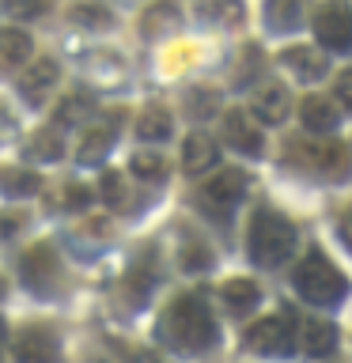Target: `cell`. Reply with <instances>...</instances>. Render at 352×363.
Segmentation results:
<instances>
[{
  "label": "cell",
  "instance_id": "cell-22",
  "mask_svg": "<svg viewBox=\"0 0 352 363\" xmlns=\"http://www.w3.org/2000/svg\"><path fill=\"white\" fill-rule=\"evenodd\" d=\"M307 19V0H265V23L273 30H295Z\"/></svg>",
  "mask_w": 352,
  "mask_h": 363
},
{
  "label": "cell",
  "instance_id": "cell-23",
  "mask_svg": "<svg viewBox=\"0 0 352 363\" xmlns=\"http://www.w3.org/2000/svg\"><path fill=\"white\" fill-rule=\"evenodd\" d=\"M303 348H307V356H329L337 348V325L322 322V318H311L303 325Z\"/></svg>",
  "mask_w": 352,
  "mask_h": 363
},
{
  "label": "cell",
  "instance_id": "cell-33",
  "mask_svg": "<svg viewBox=\"0 0 352 363\" xmlns=\"http://www.w3.org/2000/svg\"><path fill=\"white\" fill-rule=\"evenodd\" d=\"M212 106H216V95H212L209 87H193L189 95H186V110L193 113V118H204Z\"/></svg>",
  "mask_w": 352,
  "mask_h": 363
},
{
  "label": "cell",
  "instance_id": "cell-25",
  "mask_svg": "<svg viewBox=\"0 0 352 363\" xmlns=\"http://www.w3.org/2000/svg\"><path fill=\"white\" fill-rule=\"evenodd\" d=\"M27 155L31 159H42V163H57V159L65 155V136H61V129H38L27 140Z\"/></svg>",
  "mask_w": 352,
  "mask_h": 363
},
{
  "label": "cell",
  "instance_id": "cell-24",
  "mask_svg": "<svg viewBox=\"0 0 352 363\" xmlns=\"http://www.w3.org/2000/svg\"><path fill=\"white\" fill-rule=\"evenodd\" d=\"M42 189V178L23 167H0V193L8 197H34Z\"/></svg>",
  "mask_w": 352,
  "mask_h": 363
},
{
  "label": "cell",
  "instance_id": "cell-8",
  "mask_svg": "<svg viewBox=\"0 0 352 363\" xmlns=\"http://www.w3.org/2000/svg\"><path fill=\"white\" fill-rule=\"evenodd\" d=\"M243 197H246V174L235 167L220 170V174L212 182H204V189H201V204L212 208V216H227Z\"/></svg>",
  "mask_w": 352,
  "mask_h": 363
},
{
  "label": "cell",
  "instance_id": "cell-19",
  "mask_svg": "<svg viewBox=\"0 0 352 363\" xmlns=\"http://www.w3.org/2000/svg\"><path fill=\"white\" fill-rule=\"evenodd\" d=\"M220 299H224V306L231 311L235 318L238 314H250L258 306V299H261V288L250 277H235V280H227L224 288H220Z\"/></svg>",
  "mask_w": 352,
  "mask_h": 363
},
{
  "label": "cell",
  "instance_id": "cell-21",
  "mask_svg": "<svg viewBox=\"0 0 352 363\" xmlns=\"http://www.w3.org/2000/svg\"><path fill=\"white\" fill-rule=\"evenodd\" d=\"M170 133H175V121H170L167 106H148L141 118H136V136H141L144 144H163V140H170Z\"/></svg>",
  "mask_w": 352,
  "mask_h": 363
},
{
  "label": "cell",
  "instance_id": "cell-31",
  "mask_svg": "<svg viewBox=\"0 0 352 363\" xmlns=\"http://www.w3.org/2000/svg\"><path fill=\"white\" fill-rule=\"evenodd\" d=\"M23 227H27V212L23 208H0V242H11Z\"/></svg>",
  "mask_w": 352,
  "mask_h": 363
},
{
  "label": "cell",
  "instance_id": "cell-32",
  "mask_svg": "<svg viewBox=\"0 0 352 363\" xmlns=\"http://www.w3.org/2000/svg\"><path fill=\"white\" fill-rule=\"evenodd\" d=\"M99 197L106 201V204H118L125 197V182H121L118 170H106V174L99 178Z\"/></svg>",
  "mask_w": 352,
  "mask_h": 363
},
{
  "label": "cell",
  "instance_id": "cell-35",
  "mask_svg": "<svg viewBox=\"0 0 352 363\" xmlns=\"http://www.w3.org/2000/svg\"><path fill=\"white\" fill-rule=\"evenodd\" d=\"M337 99H341V106H348L352 110V68H348V72H341L337 76Z\"/></svg>",
  "mask_w": 352,
  "mask_h": 363
},
{
  "label": "cell",
  "instance_id": "cell-12",
  "mask_svg": "<svg viewBox=\"0 0 352 363\" xmlns=\"http://www.w3.org/2000/svg\"><path fill=\"white\" fill-rule=\"evenodd\" d=\"M31 53H34V42H31L27 30L0 27V76H11V72H19V68H27Z\"/></svg>",
  "mask_w": 352,
  "mask_h": 363
},
{
  "label": "cell",
  "instance_id": "cell-18",
  "mask_svg": "<svg viewBox=\"0 0 352 363\" xmlns=\"http://www.w3.org/2000/svg\"><path fill=\"white\" fill-rule=\"evenodd\" d=\"M280 61L292 68L299 79H322L326 76V68H329V61H326V53L322 50H311V45H292V50H284L280 53Z\"/></svg>",
  "mask_w": 352,
  "mask_h": 363
},
{
  "label": "cell",
  "instance_id": "cell-28",
  "mask_svg": "<svg viewBox=\"0 0 352 363\" xmlns=\"http://www.w3.org/2000/svg\"><path fill=\"white\" fill-rule=\"evenodd\" d=\"M178 265L186 269V272H204L212 265V250L201 242V238H186L178 250Z\"/></svg>",
  "mask_w": 352,
  "mask_h": 363
},
{
  "label": "cell",
  "instance_id": "cell-36",
  "mask_svg": "<svg viewBox=\"0 0 352 363\" xmlns=\"http://www.w3.org/2000/svg\"><path fill=\"white\" fill-rule=\"evenodd\" d=\"M341 235H345V238H348V246H352V212L341 216Z\"/></svg>",
  "mask_w": 352,
  "mask_h": 363
},
{
  "label": "cell",
  "instance_id": "cell-2",
  "mask_svg": "<svg viewBox=\"0 0 352 363\" xmlns=\"http://www.w3.org/2000/svg\"><path fill=\"white\" fill-rule=\"evenodd\" d=\"M295 250V227L273 208H258L250 216V231H246V254L254 265L273 269L280 261H288Z\"/></svg>",
  "mask_w": 352,
  "mask_h": 363
},
{
  "label": "cell",
  "instance_id": "cell-30",
  "mask_svg": "<svg viewBox=\"0 0 352 363\" xmlns=\"http://www.w3.org/2000/svg\"><path fill=\"white\" fill-rule=\"evenodd\" d=\"M0 11L19 23H31V19H42L50 11V0H0Z\"/></svg>",
  "mask_w": 352,
  "mask_h": 363
},
{
  "label": "cell",
  "instance_id": "cell-5",
  "mask_svg": "<svg viewBox=\"0 0 352 363\" xmlns=\"http://www.w3.org/2000/svg\"><path fill=\"white\" fill-rule=\"evenodd\" d=\"M314 34L329 53L352 50V8L348 0H322L314 8Z\"/></svg>",
  "mask_w": 352,
  "mask_h": 363
},
{
  "label": "cell",
  "instance_id": "cell-10",
  "mask_svg": "<svg viewBox=\"0 0 352 363\" xmlns=\"http://www.w3.org/2000/svg\"><path fill=\"white\" fill-rule=\"evenodd\" d=\"M11 356H16V363H57L61 359V345H57L53 329L27 325V329H19L16 345H11Z\"/></svg>",
  "mask_w": 352,
  "mask_h": 363
},
{
  "label": "cell",
  "instance_id": "cell-13",
  "mask_svg": "<svg viewBox=\"0 0 352 363\" xmlns=\"http://www.w3.org/2000/svg\"><path fill=\"white\" fill-rule=\"evenodd\" d=\"M288 110H292V95L280 84L258 87L254 99H250V113H254L261 125H280L284 118H288Z\"/></svg>",
  "mask_w": 352,
  "mask_h": 363
},
{
  "label": "cell",
  "instance_id": "cell-7",
  "mask_svg": "<svg viewBox=\"0 0 352 363\" xmlns=\"http://www.w3.org/2000/svg\"><path fill=\"white\" fill-rule=\"evenodd\" d=\"M246 348L258 352V356H288L295 348V337H292V325L288 318L273 314V318H261L246 329Z\"/></svg>",
  "mask_w": 352,
  "mask_h": 363
},
{
  "label": "cell",
  "instance_id": "cell-37",
  "mask_svg": "<svg viewBox=\"0 0 352 363\" xmlns=\"http://www.w3.org/2000/svg\"><path fill=\"white\" fill-rule=\"evenodd\" d=\"M4 337H8V322L0 318V345H4Z\"/></svg>",
  "mask_w": 352,
  "mask_h": 363
},
{
  "label": "cell",
  "instance_id": "cell-20",
  "mask_svg": "<svg viewBox=\"0 0 352 363\" xmlns=\"http://www.w3.org/2000/svg\"><path fill=\"white\" fill-rule=\"evenodd\" d=\"M193 11L209 27H238L243 23V0H193Z\"/></svg>",
  "mask_w": 352,
  "mask_h": 363
},
{
  "label": "cell",
  "instance_id": "cell-26",
  "mask_svg": "<svg viewBox=\"0 0 352 363\" xmlns=\"http://www.w3.org/2000/svg\"><path fill=\"white\" fill-rule=\"evenodd\" d=\"M68 19H72L76 27H84V30H102V27H110V23H114V16L102 4H95V0L72 4V8H68Z\"/></svg>",
  "mask_w": 352,
  "mask_h": 363
},
{
  "label": "cell",
  "instance_id": "cell-1",
  "mask_svg": "<svg viewBox=\"0 0 352 363\" xmlns=\"http://www.w3.org/2000/svg\"><path fill=\"white\" fill-rule=\"evenodd\" d=\"M159 337L175 352H204L216 345V322L201 295H178L159 318Z\"/></svg>",
  "mask_w": 352,
  "mask_h": 363
},
{
  "label": "cell",
  "instance_id": "cell-11",
  "mask_svg": "<svg viewBox=\"0 0 352 363\" xmlns=\"http://www.w3.org/2000/svg\"><path fill=\"white\" fill-rule=\"evenodd\" d=\"M118 118H121V110L118 113H110L106 121H99V125H91V129L79 136V147H76V159L84 167L91 163H102L106 159V152L114 147V140H118Z\"/></svg>",
  "mask_w": 352,
  "mask_h": 363
},
{
  "label": "cell",
  "instance_id": "cell-16",
  "mask_svg": "<svg viewBox=\"0 0 352 363\" xmlns=\"http://www.w3.org/2000/svg\"><path fill=\"white\" fill-rule=\"evenodd\" d=\"M224 140L231 144V147H238L243 155H261V147H265L261 133L246 121L243 110H227L224 113Z\"/></svg>",
  "mask_w": 352,
  "mask_h": 363
},
{
  "label": "cell",
  "instance_id": "cell-38",
  "mask_svg": "<svg viewBox=\"0 0 352 363\" xmlns=\"http://www.w3.org/2000/svg\"><path fill=\"white\" fill-rule=\"evenodd\" d=\"M4 295H8V280L0 277V299H4Z\"/></svg>",
  "mask_w": 352,
  "mask_h": 363
},
{
  "label": "cell",
  "instance_id": "cell-4",
  "mask_svg": "<svg viewBox=\"0 0 352 363\" xmlns=\"http://www.w3.org/2000/svg\"><path fill=\"white\" fill-rule=\"evenodd\" d=\"M292 152L311 174H322L329 182H341L352 174V152L337 140H314L311 136V140H295Z\"/></svg>",
  "mask_w": 352,
  "mask_h": 363
},
{
  "label": "cell",
  "instance_id": "cell-29",
  "mask_svg": "<svg viewBox=\"0 0 352 363\" xmlns=\"http://www.w3.org/2000/svg\"><path fill=\"white\" fill-rule=\"evenodd\" d=\"M129 170L144 182H159L167 174V159H163V152H136L129 159Z\"/></svg>",
  "mask_w": 352,
  "mask_h": 363
},
{
  "label": "cell",
  "instance_id": "cell-14",
  "mask_svg": "<svg viewBox=\"0 0 352 363\" xmlns=\"http://www.w3.org/2000/svg\"><path fill=\"white\" fill-rule=\"evenodd\" d=\"M216 163H220V147H216L212 136L189 133L182 140V167H186V174H209Z\"/></svg>",
  "mask_w": 352,
  "mask_h": 363
},
{
  "label": "cell",
  "instance_id": "cell-34",
  "mask_svg": "<svg viewBox=\"0 0 352 363\" xmlns=\"http://www.w3.org/2000/svg\"><path fill=\"white\" fill-rule=\"evenodd\" d=\"M91 197H95V193H91L87 186H76V182L65 189V204H68V208H84V204H91Z\"/></svg>",
  "mask_w": 352,
  "mask_h": 363
},
{
  "label": "cell",
  "instance_id": "cell-27",
  "mask_svg": "<svg viewBox=\"0 0 352 363\" xmlns=\"http://www.w3.org/2000/svg\"><path fill=\"white\" fill-rule=\"evenodd\" d=\"M91 110H95V106H91V99L84 95V91H72V95H68L61 106H57L53 121H57V129H65V125H79Z\"/></svg>",
  "mask_w": 352,
  "mask_h": 363
},
{
  "label": "cell",
  "instance_id": "cell-6",
  "mask_svg": "<svg viewBox=\"0 0 352 363\" xmlns=\"http://www.w3.org/2000/svg\"><path fill=\"white\" fill-rule=\"evenodd\" d=\"M19 277L23 284H27L31 291H53L57 284H61V257H57V250L53 242H34L23 250V257H19Z\"/></svg>",
  "mask_w": 352,
  "mask_h": 363
},
{
  "label": "cell",
  "instance_id": "cell-17",
  "mask_svg": "<svg viewBox=\"0 0 352 363\" xmlns=\"http://www.w3.org/2000/svg\"><path fill=\"white\" fill-rule=\"evenodd\" d=\"M178 27H182V8L175 0H155V4H148L144 16H141L144 38H163V34H175Z\"/></svg>",
  "mask_w": 352,
  "mask_h": 363
},
{
  "label": "cell",
  "instance_id": "cell-3",
  "mask_svg": "<svg viewBox=\"0 0 352 363\" xmlns=\"http://www.w3.org/2000/svg\"><path fill=\"white\" fill-rule=\"evenodd\" d=\"M292 284H295V291H299V299L314 303V306H337L341 299H345V291H348V280L341 277L337 265L318 246L295 265Z\"/></svg>",
  "mask_w": 352,
  "mask_h": 363
},
{
  "label": "cell",
  "instance_id": "cell-15",
  "mask_svg": "<svg viewBox=\"0 0 352 363\" xmlns=\"http://www.w3.org/2000/svg\"><path fill=\"white\" fill-rule=\"evenodd\" d=\"M299 118H303V129L311 136H326V133L337 129L341 113H337V106L326 95H307L299 102Z\"/></svg>",
  "mask_w": 352,
  "mask_h": 363
},
{
  "label": "cell",
  "instance_id": "cell-9",
  "mask_svg": "<svg viewBox=\"0 0 352 363\" xmlns=\"http://www.w3.org/2000/svg\"><path fill=\"white\" fill-rule=\"evenodd\" d=\"M57 79H61V65H57L53 57H38V61H31L19 72V99L27 102V106H42V102L53 95Z\"/></svg>",
  "mask_w": 352,
  "mask_h": 363
}]
</instances>
